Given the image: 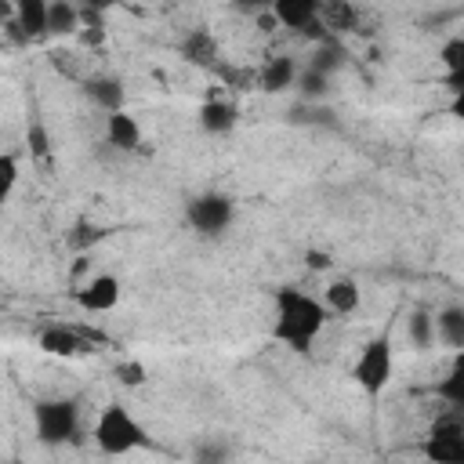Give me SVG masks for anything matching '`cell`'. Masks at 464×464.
<instances>
[{
    "label": "cell",
    "instance_id": "9c48e42d",
    "mask_svg": "<svg viewBox=\"0 0 464 464\" xmlns=\"http://www.w3.org/2000/svg\"><path fill=\"white\" fill-rule=\"evenodd\" d=\"M254 76H257L254 83H257L265 94H283V91H290L294 80H297V62H294L290 54H272Z\"/></svg>",
    "mask_w": 464,
    "mask_h": 464
},
{
    "label": "cell",
    "instance_id": "52a82bcc",
    "mask_svg": "<svg viewBox=\"0 0 464 464\" xmlns=\"http://www.w3.org/2000/svg\"><path fill=\"white\" fill-rule=\"evenodd\" d=\"M7 36L14 44H29L47 36V4L44 0H18L14 18L7 22Z\"/></svg>",
    "mask_w": 464,
    "mask_h": 464
},
{
    "label": "cell",
    "instance_id": "5bb4252c",
    "mask_svg": "<svg viewBox=\"0 0 464 464\" xmlns=\"http://www.w3.org/2000/svg\"><path fill=\"white\" fill-rule=\"evenodd\" d=\"M236 123H239V109H236L232 102L210 98V102L199 105V127H203L207 134H228Z\"/></svg>",
    "mask_w": 464,
    "mask_h": 464
},
{
    "label": "cell",
    "instance_id": "4316f807",
    "mask_svg": "<svg viewBox=\"0 0 464 464\" xmlns=\"http://www.w3.org/2000/svg\"><path fill=\"white\" fill-rule=\"evenodd\" d=\"M410 337L417 348H428L435 341V326H431V315L428 312H413L410 315Z\"/></svg>",
    "mask_w": 464,
    "mask_h": 464
},
{
    "label": "cell",
    "instance_id": "8992f818",
    "mask_svg": "<svg viewBox=\"0 0 464 464\" xmlns=\"http://www.w3.org/2000/svg\"><path fill=\"white\" fill-rule=\"evenodd\" d=\"M420 453L428 464H464V424L457 417H442L428 428Z\"/></svg>",
    "mask_w": 464,
    "mask_h": 464
},
{
    "label": "cell",
    "instance_id": "83f0119b",
    "mask_svg": "<svg viewBox=\"0 0 464 464\" xmlns=\"http://www.w3.org/2000/svg\"><path fill=\"white\" fill-rule=\"evenodd\" d=\"M460 58H464V40L453 36V40L442 47V62H446V69H450V83H453V91H457V83H460Z\"/></svg>",
    "mask_w": 464,
    "mask_h": 464
},
{
    "label": "cell",
    "instance_id": "4fadbf2b",
    "mask_svg": "<svg viewBox=\"0 0 464 464\" xmlns=\"http://www.w3.org/2000/svg\"><path fill=\"white\" fill-rule=\"evenodd\" d=\"M272 18L283 29H301L304 33L319 18V4L315 0H276L272 4Z\"/></svg>",
    "mask_w": 464,
    "mask_h": 464
},
{
    "label": "cell",
    "instance_id": "5b68a950",
    "mask_svg": "<svg viewBox=\"0 0 464 464\" xmlns=\"http://www.w3.org/2000/svg\"><path fill=\"white\" fill-rule=\"evenodd\" d=\"M232 218H236V207H232V199H228L225 192H199V196H192L188 207H185L188 228L199 232V236H207V239L221 236V232L232 225Z\"/></svg>",
    "mask_w": 464,
    "mask_h": 464
},
{
    "label": "cell",
    "instance_id": "603a6c76",
    "mask_svg": "<svg viewBox=\"0 0 464 464\" xmlns=\"http://www.w3.org/2000/svg\"><path fill=\"white\" fill-rule=\"evenodd\" d=\"M192 464H232V446L228 439H203L192 453Z\"/></svg>",
    "mask_w": 464,
    "mask_h": 464
},
{
    "label": "cell",
    "instance_id": "ac0fdd59",
    "mask_svg": "<svg viewBox=\"0 0 464 464\" xmlns=\"http://www.w3.org/2000/svg\"><path fill=\"white\" fill-rule=\"evenodd\" d=\"M80 29V7H72L69 0H54L47 4V36H69Z\"/></svg>",
    "mask_w": 464,
    "mask_h": 464
},
{
    "label": "cell",
    "instance_id": "7402d4cb",
    "mask_svg": "<svg viewBox=\"0 0 464 464\" xmlns=\"http://www.w3.org/2000/svg\"><path fill=\"white\" fill-rule=\"evenodd\" d=\"M286 120H290V123H308V127H319V123L334 127V123H337V120H334V109L315 105V102H301L297 109H290V112H286Z\"/></svg>",
    "mask_w": 464,
    "mask_h": 464
},
{
    "label": "cell",
    "instance_id": "277c9868",
    "mask_svg": "<svg viewBox=\"0 0 464 464\" xmlns=\"http://www.w3.org/2000/svg\"><path fill=\"white\" fill-rule=\"evenodd\" d=\"M352 377L366 395H381L388 388V381H392V341H388V334L362 344V352L352 366Z\"/></svg>",
    "mask_w": 464,
    "mask_h": 464
},
{
    "label": "cell",
    "instance_id": "484cf974",
    "mask_svg": "<svg viewBox=\"0 0 464 464\" xmlns=\"http://www.w3.org/2000/svg\"><path fill=\"white\" fill-rule=\"evenodd\" d=\"M14 185H18V160L11 152H0V207L11 199Z\"/></svg>",
    "mask_w": 464,
    "mask_h": 464
},
{
    "label": "cell",
    "instance_id": "44dd1931",
    "mask_svg": "<svg viewBox=\"0 0 464 464\" xmlns=\"http://www.w3.org/2000/svg\"><path fill=\"white\" fill-rule=\"evenodd\" d=\"M435 395H442V399L453 402V406L464 402V359H460V355L453 359V370L435 384Z\"/></svg>",
    "mask_w": 464,
    "mask_h": 464
},
{
    "label": "cell",
    "instance_id": "ffe728a7",
    "mask_svg": "<svg viewBox=\"0 0 464 464\" xmlns=\"http://www.w3.org/2000/svg\"><path fill=\"white\" fill-rule=\"evenodd\" d=\"M294 87H297V94H301V102H323L326 94H330V76H323V72H315V69H297V80H294Z\"/></svg>",
    "mask_w": 464,
    "mask_h": 464
},
{
    "label": "cell",
    "instance_id": "6da1fadb",
    "mask_svg": "<svg viewBox=\"0 0 464 464\" xmlns=\"http://www.w3.org/2000/svg\"><path fill=\"white\" fill-rule=\"evenodd\" d=\"M326 308L319 297L304 294V290H294V286H283L276 290V319H272V337L279 344H286L290 352L304 355L312 352L315 337L323 334L326 326Z\"/></svg>",
    "mask_w": 464,
    "mask_h": 464
},
{
    "label": "cell",
    "instance_id": "9a60e30c",
    "mask_svg": "<svg viewBox=\"0 0 464 464\" xmlns=\"http://www.w3.org/2000/svg\"><path fill=\"white\" fill-rule=\"evenodd\" d=\"M362 304V290L355 279H334L326 290H323V308L326 312H337V315H352L355 308Z\"/></svg>",
    "mask_w": 464,
    "mask_h": 464
},
{
    "label": "cell",
    "instance_id": "ba28073f",
    "mask_svg": "<svg viewBox=\"0 0 464 464\" xmlns=\"http://www.w3.org/2000/svg\"><path fill=\"white\" fill-rule=\"evenodd\" d=\"M178 54L196 69H218L221 65V44L210 29H188L178 40Z\"/></svg>",
    "mask_w": 464,
    "mask_h": 464
},
{
    "label": "cell",
    "instance_id": "f546056e",
    "mask_svg": "<svg viewBox=\"0 0 464 464\" xmlns=\"http://www.w3.org/2000/svg\"><path fill=\"white\" fill-rule=\"evenodd\" d=\"M116 377H120V384H127V388H138V384L145 381V362H138V359L116 362Z\"/></svg>",
    "mask_w": 464,
    "mask_h": 464
},
{
    "label": "cell",
    "instance_id": "2e32d148",
    "mask_svg": "<svg viewBox=\"0 0 464 464\" xmlns=\"http://www.w3.org/2000/svg\"><path fill=\"white\" fill-rule=\"evenodd\" d=\"M40 348L47 355H80V352H91L87 341H83V334L72 330V326H47L40 334Z\"/></svg>",
    "mask_w": 464,
    "mask_h": 464
},
{
    "label": "cell",
    "instance_id": "cb8c5ba5",
    "mask_svg": "<svg viewBox=\"0 0 464 464\" xmlns=\"http://www.w3.org/2000/svg\"><path fill=\"white\" fill-rule=\"evenodd\" d=\"M341 47L334 44V40H323L319 47H315V54H312V62H308V69H315V72H323V76H334L337 69H341Z\"/></svg>",
    "mask_w": 464,
    "mask_h": 464
},
{
    "label": "cell",
    "instance_id": "30bf717a",
    "mask_svg": "<svg viewBox=\"0 0 464 464\" xmlns=\"http://www.w3.org/2000/svg\"><path fill=\"white\" fill-rule=\"evenodd\" d=\"M105 145L116 152H138L141 149V123L123 109L105 116Z\"/></svg>",
    "mask_w": 464,
    "mask_h": 464
},
{
    "label": "cell",
    "instance_id": "f1b7e54d",
    "mask_svg": "<svg viewBox=\"0 0 464 464\" xmlns=\"http://www.w3.org/2000/svg\"><path fill=\"white\" fill-rule=\"evenodd\" d=\"M98 239H105V228H94L91 221H76V228L69 232V246H72V250H87V246L98 243Z\"/></svg>",
    "mask_w": 464,
    "mask_h": 464
},
{
    "label": "cell",
    "instance_id": "3957f363",
    "mask_svg": "<svg viewBox=\"0 0 464 464\" xmlns=\"http://www.w3.org/2000/svg\"><path fill=\"white\" fill-rule=\"evenodd\" d=\"M33 428L44 446H65L80 431V399H40L33 406Z\"/></svg>",
    "mask_w": 464,
    "mask_h": 464
},
{
    "label": "cell",
    "instance_id": "7a4b0ae2",
    "mask_svg": "<svg viewBox=\"0 0 464 464\" xmlns=\"http://www.w3.org/2000/svg\"><path fill=\"white\" fill-rule=\"evenodd\" d=\"M94 442H98L102 453L123 457V453L141 450V446L149 442V435H145V428L134 420V413H130L127 406L112 402V406H105V410L98 413V420H94Z\"/></svg>",
    "mask_w": 464,
    "mask_h": 464
},
{
    "label": "cell",
    "instance_id": "e0dca14e",
    "mask_svg": "<svg viewBox=\"0 0 464 464\" xmlns=\"http://www.w3.org/2000/svg\"><path fill=\"white\" fill-rule=\"evenodd\" d=\"M431 326H435V334H439L450 348H464V308H457V304L442 308V312L431 319Z\"/></svg>",
    "mask_w": 464,
    "mask_h": 464
},
{
    "label": "cell",
    "instance_id": "d4e9b609",
    "mask_svg": "<svg viewBox=\"0 0 464 464\" xmlns=\"http://www.w3.org/2000/svg\"><path fill=\"white\" fill-rule=\"evenodd\" d=\"M25 145H29V156H33V160H40V163L51 160V138H47V130H44L40 120L29 123V130H25Z\"/></svg>",
    "mask_w": 464,
    "mask_h": 464
},
{
    "label": "cell",
    "instance_id": "4dcf8cb0",
    "mask_svg": "<svg viewBox=\"0 0 464 464\" xmlns=\"http://www.w3.org/2000/svg\"><path fill=\"white\" fill-rule=\"evenodd\" d=\"M304 261H308V268H330V254H323V250H308Z\"/></svg>",
    "mask_w": 464,
    "mask_h": 464
},
{
    "label": "cell",
    "instance_id": "d6986e66",
    "mask_svg": "<svg viewBox=\"0 0 464 464\" xmlns=\"http://www.w3.org/2000/svg\"><path fill=\"white\" fill-rule=\"evenodd\" d=\"M319 22L323 29L330 33H344V29H355L359 25V11L352 4H319Z\"/></svg>",
    "mask_w": 464,
    "mask_h": 464
},
{
    "label": "cell",
    "instance_id": "7c38bea8",
    "mask_svg": "<svg viewBox=\"0 0 464 464\" xmlns=\"http://www.w3.org/2000/svg\"><path fill=\"white\" fill-rule=\"evenodd\" d=\"M83 94H87L98 109H105V112H123L127 91H123V80H120V76H87V80H83Z\"/></svg>",
    "mask_w": 464,
    "mask_h": 464
},
{
    "label": "cell",
    "instance_id": "8fae6325",
    "mask_svg": "<svg viewBox=\"0 0 464 464\" xmlns=\"http://www.w3.org/2000/svg\"><path fill=\"white\" fill-rule=\"evenodd\" d=\"M76 304L87 312H109L120 304V279L116 276H94L87 286L76 290Z\"/></svg>",
    "mask_w": 464,
    "mask_h": 464
},
{
    "label": "cell",
    "instance_id": "1f68e13d",
    "mask_svg": "<svg viewBox=\"0 0 464 464\" xmlns=\"http://www.w3.org/2000/svg\"><path fill=\"white\" fill-rule=\"evenodd\" d=\"M11 14H14V11H11V4H4V0H0V25H7V22H11Z\"/></svg>",
    "mask_w": 464,
    "mask_h": 464
}]
</instances>
